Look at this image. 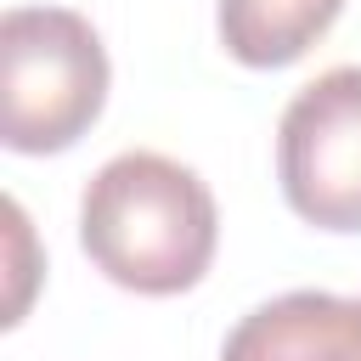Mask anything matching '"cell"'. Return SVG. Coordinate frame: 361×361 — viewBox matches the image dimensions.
Here are the masks:
<instances>
[{
	"mask_svg": "<svg viewBox=\"0 0 361 361\" xmlns=\"http://www.w3.org/2000/svg\"><path fill=\"white\" fill-rule=\"evenodd\" d=\"M107 51L68 6H11L0 17V141L45 158L68 152L107 107Z\"/></svg>",
	"mask_w": 361,
	"mask_h": 361,
	"instance_id": "7a4b0ae2",
	"label": "cell"
},
{
	"mask_svg": "<svg viewBox=\"0 0 361 361\" xmlns=\"http://www.w3.org/2000/svg\"><path fill=\"white\" fill-rule=\"evenodd\" d=\"M220 243L214 192L197 169L164 152L107 158L79 197V248L90 265L147 299H169L203 282Z\"/></svg>",
	"mask_w": 361,
	"mask_h": 361,
	"instance_id": "6da1fadb",
	"label": "cell"
},
{
	"mask_svg": "<svg viewBox=\"0 0 361 361\" xmlns=\"http://www.w3.org/2000/svg\"><path fill=\"white\" fill-rule=\"evenodd\" d=\"M276 180L316 231H361V62L316 73L276 124Z\"/></svg>",
	"mask_w": 361,
	"mask_h": 361,
	"instance_id": "3957f363",
	"label": "cell"
},
{
	"mask_svg": "<svg viewBox=\"0 0 361 361\" xmlns=\"http://www.w3.org/2000/svg\"><path fill=\"white\" fill-rule=\"evenodd\" d=\"M220 361H361V299L322 288L276 293L226 333Z\"/></svg>",
	"mask_w": 361,
	"mask_h": 361,
	"instance_id": "277c9868",
	"label": "cell"
},
{
	"mask_svg": "<svg viewBox=\"0 0 361 361\" xmlns=\"http://www.w3.org/2000/svg\"><path fill=\"white\" fill-rule=\"evenodd\" d=\"M338 11L344 0H220L214 28L231 62L288 68L338 23Z\"/></svg>",
	"mask_w": 361,
	"mask_h": 361,
	"instance_id": "5b68a950",
	"label": "cell"
}]
</instances>
